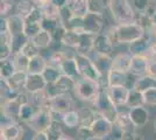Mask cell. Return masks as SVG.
Here are the masks:
<instances>
[{
    "label": "cell",
    "mask_w": 156,
    "mask_h": 140,
    "mask_svg": "<svg viewBox=\"0 0 156 140\" xmlns=\"http://www.w3.org/2000/svg\"><path fill=\"white\" fill-rule=\"evenodd\" d=\"M150 63V57L148 55H134L132 59L129 73L134 76H143L148 73V67Z\"/></svg>",
    "instance_id": "15"
},
{
    "label": "cell",
    "mask_w": 156,
    "mask_h": 140,
    "mask_svg": "<svg viewBox=\"0 0 156 140\" xmlns=\"http://www.w3.org/2000/svg\"><path fill=\"white\" fill-rule=\"evenodd\" d=\"M130 2H132V5H133L136 13L146 12V9L151 5L150 0H130Z\"/></svg>",
    "instance_id": "51"
},
{
    "label": "cell",
    "mask_w": 156,
    "mask_h": 140,
    "mask_svg": "<svg viewBox=\"0 0 156 140\" xmlns=\"http://www.w3.org/2000/svg\"><path fill=\"white\" fill-rule=\"evenodd\" d=\"M144 97V105H153L156 106V87L143 92Z\"/></svg>",
    "instance_id": "50"
},
{
    "label": "cell",
    "mask_w": 156,
    "mask_h": 140,
    "mask_svg": "<svg viewBox=\"0 0 156 140\" xmlns=\"http://www.w3.org/2000/svg\"><path fill=\"white\" fill-rule=\"evenodd\" d=\"M46 133L48 135L49 140H58L64 134L63 130H62V126H61V123L55 119L51 123V125L49 126V128L46 131Z\"/></svg>",
    "instance_id": "43"
},
{
    "label": "cell",
    "mask_w": 156,
    "mask_h": 140,
    "mask_svg": "<svg viewBox=\"0 0 156 140\" xmlns=\"http://www.w3.org/2000/svg\"><path fill=\"white\" fill-rule=\"evenodd\" d=\"M132 59H133V55L129 53H119L117 55H114L113 62H112V70L129 74Z\"/></svg>",
    "instance_id": "17"
},
{
    "label": "cell",
    "mask_w": 156,
    "mask_h": 140,
    "mask_svg": "<svg viewBox=\"0 0 156 140\" xmlns=\"http://www.w3.org/2000/svg\"><path fill=\"white\" fill-rule=\"evenodd\" d=\"M106 33L110 36L114 47H117L121 45H130L132 42L142 38L146 34V31L134 21L130 23L115 25L111 27Z\"/></svg>",
    "instance_id": "1"
},
{
    "label": "cell",
    "mask_w": 156,
    "mask_h": 140,
    "mask_svg": "<svg viewBox=\"0 0 156 140\" xmlns=\"http://www.w3.org/2000/svg\"><path fill=\"white\" fill-rule=\"evenodd\" d=\"M40 50H41V49H40L39 47L36 46L30 39L27 41L26 43H25V46L22 47V49H21V52L25 54L26 56H28L29 59H32V57H34V56L39 55Z\"/></svg>",
    "instance_id": "46"
},
{
    "label": "cell",
    "mask_w": 156,
    "mask_h": 140,
    "mask_svg": "<svg viewBox=\"0 0 156 140\" xmlns=\"http://www.w3.org/2000/svg\"><path fill=\"white\" fill-rule=\"evenodd\" d=\"M66 31H68V28H66V26H65L64 23H61L58 27H56V28L51 32V36H52L54 43L61 45L62 39H63V36H64L65 33H66Z\"/></svg>",
    "instance_id": "48"
},
{
    "label": "cell",
    "mask_w": 156,
    "mask_h": 140,
    "mask_svg": "<svg viewBox=\"0 0 156 140\" xmlns=\"http://www.w3.org/2000/svg\"><path fill=\"white\" fill-rule=\"evenodd\" d=\"M49 109L51 110L54 114H64L68 111L75 110V100L72 98L70 92L59 93L56 96H52L48 99L47 104Z\"/></svg>",
    "instance_id": "7"
},
{
    "label": "cell",
    "mask_w": 156,
    "mask_h": 140,
    "mask_svg": "<svg viewBox=\"0 0 156 140\" xmlns=\"http://www.w3.org/2000/svg\"><path fill=\"white\" fill-rule=\"evenodd\" d=\"M58 140H73V139H72L71 137H69V135H65V134H63V135H62Z\"/></svg>",
    "instance_id": "58"
},
{
    "label": "cell",
    "mask_w": 156,
    "mask_h": 140,
    "mask_svg": "<svg viewBox=\"0 0 156 140\" xmlns=\"http://www.w3.org/2000/svg\"><path fill=\"white\" fill-rule=\"evenodd\" d=\"M94 34L90 33H82L80 34V42L79 46L76 49L75 53H80V54H86L90 55L93 52V42H94Z\"/></svg>",
    "instance_id": "25"
},
{
    "label": "cell",
    "mask_w": 156,
    "mask_h": 140,
    "mask_svg": "<svg viewBox=\"0 0 156 140\" xmlns=\"http://www.w3.org/2000/svg\"><path fill=\"white\" fill-rule=\"evenodd\" d=\"M30 40L39 47L40 49H47V48H49V47L54 43L51 33L46 31V29H42L40 33L36 34V35H35L33 39H30Z\"/></svg>",
    "instance_id": "32"
},
{
    "label": "cell",
    "mask_w": 156,
    "mask_h": 140,
    "mask_svg": "<svg viewBox=\"0 0 156 140\" xmlns=\"http://www.w3.org/2000/svg\"><path fill=\"white\" fill-rule=\"evenodd\" d=\"M83 28L85 33L94 34V35L104 33L105 15L89 12L83 18Z\"/></svg>",
    "instance_id": "9"
},
{
    "label": "cell",
    "mask_w": 156,
    "mask_h": 140,
    "mask_svg": "<svg viewBox=\"0 0 156 140\" xmlns=\"http://www.w3.org/2000/svg\"><path fill=\"white\" fill-rule=\"evenodd\" d=\"M69 9L72 12L73 16L84 18L89 13V1L87 0H68Z\"/></svg>",
    "instance_id": "23"
},
{
    "label": "cell",
    "mask_w": 156,
    "mask_h": 140,
    "mask_svg": "<svg viewBox=\"0 0 156 140\" xmlns=\"http://www.w3.org/2000/svg\"><path fill=\"white\" fill-rule=\"evenodd\" d=\"M21 102L18 98H12L1 103V116L7 117L13 121H19V113L21 109Z\"/></svg>",
    "instance_id": "16"
},
{
    "label": "cell",
    "mask_w": 156,
    "mask_h": 140,
    "mask_svg": "<svg viewBox=\"0 0 156 140\" xmlns=\"http://www.w3.org/2000/svg\"><path fill=\"white\" fill-rule=\"evenodd\" d=\"M133 140H143V137H142V135H140V134L135 133V135H134V139H133Z\"/></svg>",
    "instance_id": "59"
},
{
    "label": "cell",
    "mask_w": 156,
    "mask_h": 140,
    "mask_svg": "<svg viewBox=\"0 0 156 140\" xmlns=\"http://www.w3.org/2000/svg\"><path fill=\"white\" fill-rule=\"evenodd\" d=\"M73 55H71V56H73ZM68 57H69V55H68V53H65L64 50H55L47 57V60H48V64L59 68L65 59H68Z\"/></svg>",
    "instance_id": "41"
},
{
    "label": "cell",
    "mask_w": 156,
    "mask_h": 140,
    "mask_svg": "<svg viewBox=\"0 0 156 140\" xmlns=\"http://www.w3.org/2000/svg\"><path fill=\"white\" fill-rule=\"evenodd\" d=\"M61 117H62V123L68 128H78L79 127V114H78V110L68 111L64 114H62Z\"/></svg>",
    "instance_id": "35"
},
{
    "label": "cell",
    "mask_w": 156,
    "mask_h": 140,
    "mask_svg": "<svg viewBox=\"0 0 156 140\" xmlns=\"http://www.w3.org/2000/svg\"><path fill=\"white\" fill-rule=\"evenodd\" d=\"M128 113L133 124L137 127H143L149 120V111L144 107V105L142 106H136L132 107L128 110Z\"/></svg>",
    "instance_id": "21"
},
{
    "label": "cell",
    "mask_w": 156,
    "mask_h": 140,
    "mask_svg": "<svg viewBox=\"0 0 156 140\" xmlns=\"http://www.w3.org/2000/svg\"><path fill=\"white\" fill-rule=\"evenodd\" d=\"M100 89H101V84L97 81L90 80L86 77H79L76 80L73 91L77 98H79L80 100L93 103L97 98Z\"/></svg>",
    "instance_id": "3"
},
{
    "label": "cell",
    "mask_w": 156,
    "mask_h": 140,
    "mask_svg": "<svg viewBox=\"0 0 156 140\" xmlns=\"http://www.w3.org/2000/svg\"><path fill=\"white\" fill-rule=\"evenodd\" d=\"M28 102L32 103L36 109H39L41 106H44L48 104V95H47L46 90H42V91H37V92H32L28 93Z\"/></svg>",
    "instance_id": "37"
},
{
    "label": "cell",
    "mask_w": 156,
    "mask_h": 140,
    "mask_svg": "<svg viewBox=\"0 0 156 140\" xmlns=\"http://www.w3.org/2000/svg\"><path fill=\"white\" fill-rule=\"evenodd\" d=\"M79 42H80V34L73 32L71 29H68L65 35L62 39V42L61 45L65 48H69V49H72L76 52V49L79 46Z\"/></svg>",
    "instance_id": "33"
},
{
    "label": "cell",
    "mask_w": 156,
    "mask_h": 140,
    "mask_svg": "<svg viewBox=\"0 0 156 140\" xmlns=\"http://www.w3.org/2000/svg\"><path fill=\"white\" fill-rule=\"evenodd\" d=\"M153 43V39L149 34L146 32L142 38L137 39L134 42L128 45V53L134 55H147L150 46Z\"/></svg>",
    "instance_id": "14"
},
{
    "label": "cell",
    "mask_w": 156,
    "mask_h": 140,
    "mask_svg": "<svg viewBox=\"0 0 156 140\" xmlns=\"http://www.w3.org/2000/svg\"><path fill=\"white\" fill-rule=\"evenodd\" d=\"M154 126H155V130H156V119H155V121H154Z\"/></svg>",
    "instance_id": "62"
},
{
    "label": "cell",
    "mask_w": 156,
    "mask_h": 140,
    "mask_svg": "<svg viewBox=\"0 0 156 140\" xmlns=\"http://www.w3.org/2000/svg\"><path fill=\"white\" fill-rule=\"evenodd\" d=\"M15 7L14 0H0V14L1 18H7L9 16L12 11Z\"/></svg>",
    "instance_id": "47"
},
{
    "label": "cell",
    "mask_w": 156,
    "mask_h": 140,
    "mask_svg": "<svg viewBox=\"0 0 156 140\" xmlns=\"http://www.w3.org/2000/svg\"><path fill=\"white\" fill-rule=\"evenodd\" d=\"M35 5L32 0H19L15 2V7H14V13L20 15L21 18L27 19L32 12L35 9Z\"/></svg>",
    "instance_id": "29"
},
{
    "label": "cell",
    "mask_w": 156,
    "mask_h": 140,
    "mask_svg": "<svg viewBox=\"0 0 156 140\" xmlns=\"http://www.w3.org/2000/svg\"><path fill=\"white\" fill-rule=\"evenodd\" d=\"M148 56H149L150 59H153V57H156V41L153 40V43H151V46H150L149 50H148V54H147Z\"/></svg>",
    "instance_id": "54"
},
{
    "label": "cell",
    "mask_w": 156,
    "mask_h": 140,
    "mask_svg": "<svg viewBox=\"0 0 156 140\" xmlns=\"http://www.w3.org/2000/svg\"><path fill=\"white\" fill-rule=\"evenodd\" d=\"M50 2L52 5H55L57 8H59V9H62L63 7L68 5V0H50Z\"/></svg>",
    "instance_id": "53"
},
{
    "label": "cell",
    "mask_w": 156,
    "mask_h": 140,
    "mask_svg": "<svg viewBox=\"0 0 156 140\" xmlns=\"http://www.w3.org/2000/svg\"><path fill=\"white\" fill-rule=\"evenodd\" d=\"M12 60L14 62L16 71L28 73V67H29V62H30V59L28 56H26L22 52H19V53H15L12 56Z\"/></svg>",
    "instance_id": "34"
},
{
    "label": "cell",
    "mask_w": 156,
    "mask_h": 140,
    "mask_svg": "<svg viewBox=\"0 0 156 140\" xmlns=\"http://www.w3.org/2000/svg\"><path fill=\"white\" fill-rule=\"evenodd\" d=\"M27 76L28 73L25 71H15L12 77L8 78V83L11 84V87L14 91L16 92H22L26 89V82H27Z\"/></svg>",
    "instance_id": "26"
},
{
    "label": "cell",
    "mask_w": 156,
    "mask_h": 140,
    "mask_svg": "<svg viewBox=\"0 0 156 140\" xmlns=\"http://www.w3.org/2000/svg\"><path fill=\"white\" fill-rule=\"evenodd\" d=\"M148 75H150L151 77L156 78V57H153L150 59V63L149 67H148Z\"/></svg>",
    "instance_id": "52"
},
{
    "label": "cell",
    "mask_w": 156,
    "mask_h": 140,
    "mask_svg": "<svg viewBox=\"0 0 156 140\" xmlns=\"http://www.w3.org/2000/svg\"><path fill=\"white\" fill-rule=\"evenodd\" d=\"M135 22H136L137 25H140V26L142 27L146 32H148L150 28H151V26L154 25V21L151 20V19H150L149 16L144 13V12L136 13V16H135Z\"/></svg>",
    "instance_id": "45"
},
{
    "label": "cell",
    "mask_w": 156,
    "mask_h": 140,
    "mask_svg": "<svg viewBox=\"0 0 156 140\" xmlns=\"http://www.w3.org/2000/svg\"><path fill=\"white\" fill-rule=\"evenodd\" d=\"M144 105V97L143 92H140L135 89H129V95H128V99H127V105L128 109L136 106H142Z\"/></svg>",
    "instance_id": "38"
},
{
    "label": "cell",
    "mask_w": 156,
    "mask_h": 140,
    "mask_svg": "<svg viewBox=\"0 0 156 140\" xmlns=\"http://www.w3.org/2000/svg\"><path fill=\"white\" fill-rule=\"evenodd\" d=\"M78 114H79V126H84V127L91 126L92 123L99 116L94 109L86 107V106L78 109Z\"/></svg>",
    "instance_id": "22"
},
{
    "label": "cell",
    "mask_w": 156,
    "mask_h": 140,
    "mask_svg": "<svg viewBox=\"0 0 156 140\" xmlns=\"http://www.w3.org/2000/svg\"><path fill=\"white\" fill-rule=\"evenodd\" d=\"M16 71L14 62L11 59H6V60H0V77L8 80L9 77H12L14 73Z\"/></svg>",
    "instance_id": "39"
},
{
    "label": "cell",
    "mask_w": 156,
    "mask_h": 140,
    "mask_svg": "<svg viewBox=\"0 0 156 140\" xmlns=\"http://www.w3.org/2000/svg\"><path fill=\"white\" fill-rule=\"evenodd\" d=\"M61 71L63 75H66V76H70L72 78H79V71H78V67L77 63H76V60L73 56H69L68 59H65L64 62L61 64Z\"/></svg>",
    "instance_id": "27"
},
{
    "label": "cell",
    "mask_w": 156,
    "mask_h": 140,
    "mask_svg": "<svg viewBox=\"0 0 156 140\" xmlns=\"http://www.w3.org/2000/svg\"><path fill=\"white\" fill-rule=\"evenodd\" d=\"M90 127L93 132L94 139H105L112 132V130L114 127V123L108 118L99 114Z\"/></svg>",
    "instance_id": "10"
},
{
    "label": "cell",
    "mask_w": 156,
    "mask_h": 140,
    "mask_svg": "<svg viewBox=\"0 0 156 140\" xmlns=\"http://www.w3.org/2000/svg\"><path fill=\"white\" fill-rule=\"evenodd\" d=\"M33 2H34V5L36 7H39V8H41V7L43 6L44 4H47L49 0H32Z\"/></svg>",
    "instance_id": "57"
},
{
    "label": "cell",
    "mask_w": 156,
    "mask_h": 140,
    "mask_svg": "<svg viewBox=\"0 0 156 140\" xmlns=\"http://www.w3.org/2000/svg\"><path fill=\"white\" fill-rule=\"evenodd\" d=\"M47 85L48 83L42 74H28L25 91H27L28 93L37 92V91L46 90Z\"/></svg>",
    "instance_id": "18"
},
{
    "label": "cell",
    "mask_w": 156,
    "mask_h": 140,
    "mask_svg": "<svg viewBox=\"0 0 156 140\" xmlns=\"http://www.w3.org/2000/svg\"><path fill=\"white\" fill-rule=\"evenodd\" d=\"M108 12L115 25L134 22L136 16V12L130 0H110Z\"/></svg>",
    "instance_id": "2"
},
{
    "label": "cell",
    "mask_w": 156,
    "mask_h": 140,
    "mask_svg": "<svg viewBox=\"0 0 156 140\" xmlns=\"http://www.w3.org/2000/svg\"><path fill=\"white\" fill-rule=\"evenodd\" d=\"M107 93L110 96L112 102L117 105L118 107L126 106L127 105V99L129 95V89L126 85H117V87H106Z\"/></svg>",
    "instance_id": "12"
},
{
    "label": "cell",
    "mask_w": 156,
    "mask_h": 140,
    "mask_svg": "<svg viewBox=\"0 0 156 140\" xmlns=\"http://www.w3.org/2000/svg\"><path fill=\"white\" fill-rule=\"evenodd\" d=\"M32 140H49L46 132H36Z\"/></svg>",
    "instance_id": "55"
},
{
    "label": "cell",
    "mask_w": 156,
    "mask_h": 140,
    "mask_svg": "<svg viewBox=\"0 0 156 140\" xmlns=\"http://www.w3.org/2000/svg\"><path fill=\"white\" fill-rule=\"evenodd\" d=\"M128 76L127 74L111 70L106 78V87H117V85H126L127 87Z\"/></svg>",
    "instance_id": "30"
},
{
    "label": "cell",
    "mask_w": 156,
    "mask_h": 140,
    "mask_svg": "<svg viewBox=\"0 0 156 140\" xmlns=\"http://www.w3.org/2000/svg\"><path fill=\"white\" fill-rule=\"evenodd\" d=\"M154 140H156V137H155V139H154Z\"/></svg>",
    "instance_id": "64"
},
{
    "label": "cell",
    "mask_w": 156,
    "mask_h": 140,
    "mask_svg": "<svg viewBox=\"0 0 156 140\" xmlns=\"http://www.w3.org/2000/svg\"><path fill=\"white\" fill-rule=\"evenodd\" d=\"M44 18H61V9L57 8L55 5H52L50 0L41 7Z\"/></svg>",
    "instance_id": "44"
},
{
    "label": "cell",
    "mask_w": 156,
    "mask_h": 140,
    "mask_svg": "<svg viewBox=\"0 0 156 140\" xmlns=\"http://www.w3.org/2000/svg\"><path fill=\"white\" fill-rule=\"evenodd\" d=\"M92 104H93L94 110L98 112V114L108 118V119L112 120L113 123L115 121L117 116H118V113H119V109H118L117 105H115V104L112 102V99L110 98L106 88L101 87L100 91L98 93L97 98L94 99V102H93Z\"/></svg>",
    "instance_id": "4"
},
{
    "label": "cell",
    "mask_w": 156,
    "mask_h": 140,
    "mask_svg": "<svg viewBox=\"0 0 156 140\" xmlns=\"http://www.w3.org/2000/svg\"><path fill=\"white\" fill-rule=\"evenodd\" d=\"M75 84H76V78H72L70 76H66V75L62 74V76L55 83L47 85L46 92L48 95V97L50 98L52 96H56L59 93L72 91L75 89Z\"/></svg>",
    "instance_id": "8"
},
{
    "label": "cell",
    "mask_w": 156,
    "mask_h": 140,
    "mask_svg": "<svg viewBox=\"0 0 156 140\" xmlns=\"http://www.w3.org/2000/svg\"><path fill=\"white\" fill-rule=\"evenodd\" d=\"M155 87H156V78L151 77L150 75L147 74V75H143V76L137 77L132 88L137 90V91H140V92H144V91H147V90H149V89Z\"/></svg>",
    "instance_id": "28"
},
{
    "label": "cell",
    "mask_w": 156,
    "mask_h": 140,
    "mask_svg": "<svg viewBox=\"0 0 156 140\" xmlns=\"http://www.w3.org/2000/svg\"><path fill=\"white\" fill-rule=\"evenodd\" d=\"M54 121V112L49 109L48 105L41 106L36 110L35 114L32 117V119L27 123L26 125L30 130L36 132H46Z\"/></svg>",
    "instance_id": "6"
},
{
    "label": "cell",
    "mask_w": 156,
    "mask_h": 140,
    "mask_svg": "<svg viewBox=\"0 0 156 140\" xmlns=\"http://www.w3.org/2000/svg\"><path fill=\"white\" fill-rule=\"evenodd\" d=\"M6 19L8 32H9L12 38L25 34V19L23 18H21L18 14L12 13L9 16H7Z\"/></svg>",
    "instance_id": "20"
},
{
    "label": "cell",
    "mask_w": 156,
    "mask_h": 140,
    "mask_svg": "<svg viewBox=\"0 0 156 140\" xmlns=\"http://www.w3.org/2000/svg\"><path fill=\"white\" fill-rule=\"evenodd\" d=\"M93 56V62L97 66L99 73L101 74L103 81H106L107 75L110 74V71L112 70V62H113V56L110 55H101V54H96L92 53Z\"/></svg>",
    "instance_id": "19"
},
{
    "label": "cell",
    "mask_w": 156,
    "mask_h": 140,
    "mask_svg": "<svg viewBox=\"0 0 156 140\" xmlns=\"http://www.w3.org/2000/svg\"><path fill=\"white\" fill-rule=\"evenodd\" d=\"M94 140H105V139H94Z\"/></svg>",
    "instance_id": "63"
},
{
    "label": "cell",
    "mask_w": 156,
    "mask_h": 140,
    "mask_svg": "<svg viewBox=\"0 0 156 140\" xmlns=\"http://www.w3.org/2000/svg\"><path fill=\"white\" fill-rule=\"evenodd\" d=\"M42 75H43V77H44V80L47 81L48 84H52L62 76V71H61L59 68L48 64L47 68L44 69V71L42 73Z\"/></svg>",
    "instance_id": "42"
},
{
    "label": "cell",
    "mask_w": 156,
    "mask_h": 140,
    "mask_svg": "<svg viewBox=\"0 0 156 140\" xmlns=\"http://www.w3.org/2000/svg\"><path fill=\"white\" fill-rule=\"evenodd\" d=\"M114 124L120 127L122 132H135V128H136V126L133 124V121L130 119L128 111H126V112L125 111H119Z\"/></svg>",
    "instance_id": "24"
},
{
    "label": "cell",
    "mask_w": 156,
    "mask_h": 140,
    "mask_svg": "<svg viewBox=\"0 0 156 140\" xmlns=\"http://www.w3.org/2000/svg\"><path fill=\"white\" fill-rule=\"evenodd\" d=\"M23 135V128L19 121H12L6 125H1L0 139L1 140H20Z\"/></svg>",
    "instance_id": "13"
},
{
    "label": "cell",
    "mask_w": 156,
    "mask_h": 140,
    "mask_svg": "<svg viewBox=\"0 0 156 140\" xmlns=\"http://www.w3.org/2000/svg\"><path fill=\"white\" fill-rule=\"evenodd\" d=\"M151 1V4H154V5H156V0H150Z\"/></svg>",
    "instance_id": "61"
},
{
    "label": "cell",
    "mask_w": 156,
    "mask_h": 140,
    "mask_svg": "<svg viewBox=\"0 0 156 140\" xmlns=\"http://www.w3.org/2000/svg\"><path fill=\"white\" fill-rule=\"evenodd\" d=\"M48 66V60L41 54L36 55L30 59L29 67H28V74H42Z\"/></svg>",
    "instance_id": "31"
},
{
    "label": "cell",
    "mask_w": 156,
    "mask_h": 140,
    "mask_svg": "<svg viewBox=\"0 0 156 140\" xmlns=\"http://www.w3.org/2000/svg\"><path fill=\"white\" fill-rule=\"evenodd\" d=\"M77 137L79 140H94L91 127L79 126L77 128Z\"/></svg>",
    "instance_id": "49"
},
{
    "label": "cell",
    "mask_w": 156,
    "mask_h": 140,
    "mask_svg": "<svg viewBox=\"0 0 156 140\" xmlns=\"http://www.w3.org/2000/svg\"><path fill=\"white\" fill-rule=\"evenodd\" d=\"M113 50H114V45L107 33H100L97 34L94 38V42H93V52L92 53L101 54V55H113Z\"/></svg>",
    "instance_id": "11"
},
{
    "label": "cell",
    "mask_w": 156,
    "mask_h": 140,
    "mask_svg": "<svg viewBox=\"0 0 156 140\" xmlns=\"http://www.w3.org/2000/svg\"><path fill=\"white\" fill-rule=\"evenodd\" d=\"M73 57H75L76 63H77L78 71H79L80 77H86V78H90V80L97 81L101 84V82H103L101 74L99 73L97 66L94 64L93 59L90 55L75 53Z\"/></svg>",
    "instance_id": "5"
},
{
    "label": "cell",
    "mask_w": 156,
    "mask_h": 140,
    "mask_svg": "<svg viewBox=\"0 0 156 140\" xmlns=\"http://www.w3.org/2000/svg\"><path fill=\"white\" fill-rule=\"evenodd\" d=\"M36 110H37V109L34 106L32 103H29V102H27V103H25V104H22V105H21V109H20L19 121L27 124L29 120L32 119L33 116L35 114Z\"/></svg>",
    "instance_id": "40"
},
{
    "label": "cell",
    "mask_w": 156,
    "mask_h": 140,
    "mask_svg": "<svg viewBox=\"0 0 156 140\" xmlns=\"http://www.w3.org/2000/svg\"><path fill=\"white\" fill-rule=\"evenodd\" d=\"M89 1V12L105 15L108 12L110 0H87Z\"/></svg>",
    "instance_id": "36"
},
{
    "label": "cell",
    "mask_w": 156,
    "mask_h": 140,
    "mask_svg": "<svg viewBox=\"0 0 156 140\" xmlns=\"http://www.w3.org/2000/svg\"><path fill=\"white\" fill-rule=\"evenodd\" d=\"M153 21H154V23H156V12L154 14V18H153Z\"/></svg>",
    "instance_id": "60"
},
{
    "label": "cell",
    "mask_w": 156,
    "mask_h": 140,
    "mask_svg": "<svg viewBox=\"0 0 156 140\" xmlns=\"http://www.w3.org/2000/svg\"><path fill=\"white\" fill-rule=\"evenodd\" d=\"M147 33H148L150 36H151V39H153V40L156 41V23H154V25L151 26V28H150L149 31L147 32Z\"/></svg>",
    "instance_id": "56"
}]
</instances>
